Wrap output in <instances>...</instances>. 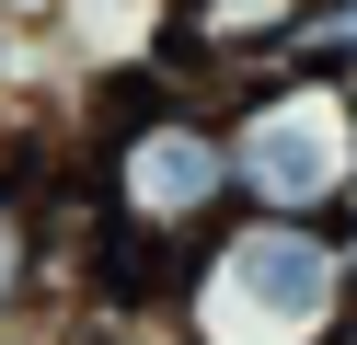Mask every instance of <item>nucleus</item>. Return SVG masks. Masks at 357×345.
<instances>
[{
  "mask_svg": "<svg viewBox=\"0 0 357 345\" xmlns=\"http://www.w3.org/2000/svg\"><path fill=\"white\" fill-rule=\"evenodd\" d=\"M173 12H185V0H58L47 46H58V69H70V92H116V81L173 69Z\"/></svg>",
  "mask_w": 357,
  "mask_h": 345,
  "instance_id": "4",
  "label": "nucleus"
},
{
  "mask_svg": "<svg viewBox=\"0 0 357 345\" xmlns=\"http://www.w3.org/2000/svg\"><path fill=\"white\" fill-rule=\"evenodd\" d=\"M323 345H357V299H346V322H334V334H323Z\"/></svg>",
  "mask_w": 357,
  "mask_h": 345,
  "instance_id": "9",
  "label": "nucleus"
},
{
  "mask_svg": "<svg viewBox=\"0 0 357 345\" xmlns=\"http://www.w3.org/2000/svg\"><path fill=\"white\" fill-rule=\"evenodd\" d=\"M70 345H185V322L150 299V311H127V299H81L70 311Z\"/></svg>",
  "mask_w": 357,
  "mask_h": 345,
  "instance_id": "6",
  "label": "nucleus"
},
{
  "mask_svg": "<svg viewBox=\"0 0 357 345\" xmlns=\"http://www.w3.org/2000/svg\"><path fill=\"white\" fill-rule=\"evenodd\" d=\"M334 253H346V288H357V207H334Z\"/></svg>",
  "mask_w": 357,
  "mask_h": 345,
  "instance_id": "7",
  "label": "nucleus"
},
{
  "mask_svg": "<svg viewBox=\"0 0 357 345\" xmlns=\"http://www.w3.org/2000/svg\"><path fill=\"white\" fill-rule=\"evenodd\" d=\"M346 299L357 288L334 253V219H265V207H231L173 276L185 345H323Z\"/></svg>",
  "mask_w": 357,
  "mask_h": 345,
  "instance_id": "2",
  "label": "nucleus"
},
{
  "mask_svg": "<svg viewBox=\"0 0 357 345\" xmlns=\"http://www.w3.org/2000/svg\"><path fill=\"white\" fill-rule=\"evenodd\" d=\"M35 311H81V299H58V288H47L35 184H12V196H0V334H12V322H35Z\"/></svg>",
  "mask_w": 357,
  "mask_h": 345,
  "instance_id": "5",
  "label": "nucleus"
},
{
  "mask_svg": "<svg viewBox=\"0 0 357 345\" xmlns=\"http://www.w3.org/2000/svg\"><path fill=\"white\" fill-rule=\"evenodd\" d=\"M346 207H357V196H346Z\"/></svg>",
  "mask_w": 357,
  "mask_h": 345,
  "instance_id": "10",
  "label": "nucleus"
},
{
  "mask_svg": "<svg viewBox=\"0 0 357 345\" xmlns=\"http://www.w3.org/2000/svg\"><path fill=\"white\" fill-rule=\"evenodd\" d=\"M70 161H81V184H93V207H104L93 299H127V311H150V299H162V311H173L185 253L242 207L219 92H196L185 69H150V81L81 92V115H70Z\"/></svg>",
  "mask_w": 357,
  "mask_h": 345,
  "instance_id": "1",
  "label": "nucleus"
},
{
  "mask_svg": "<svg viewBox=\"0 0 357 345\" xmlns=\"http://www.w3.org/2000/svg\"><path fill=\"white\" fill-rule=\"evenodd\" d=\"M231 127V184L265 219H334L357 196V81L323 58H277L219 92Z\"/></svg>",
  "mask_w": 357,
  "mask_h": 345,
  "instance_id": "3",
  "label": "nucleus"
},
{
  "mask_svg": "<svg viewBox=\"0 0 357 345\" xmlns=\"http://www.w3.org/2000/svg\"><path fill=\"white\" fill-rule=\"evenodd\" d=\"M0 12H12V23H47V12H58V0H0Z\"/></svg>",
  "mask_w": 357,
  "mask_h": 345,
  "instance_id": "8",
  "label": "nucleus"
}]
</instances>
